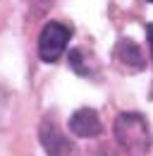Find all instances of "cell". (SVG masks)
I'll list each match as a JSON object with an SVG mask.
<instances>
[{"label": "cell", "mask_w": 153, "mask_h": 156, "mask_svg": "<svg viewBox=\"0 0 153 156\" xmlns=\"http://www.w3.org/2000/svg\"><path fill=\"white\" fill-rule=\"evenodd\" d=\"M113 58L117 60L124 70H129V72H141V70L146 67L144 55H141V48L129 39L117 41V46H115V51H113Z\"/></svg>", "instance_id": "5b68a950"}, {"label": "cell", "mask_w": 153, "mask_h": 156, "mask_svg": "<svg viewBox=\"0 0 153 156\" xmlns=\"http://www.w3.org/2000/svg\"><path fill=\"white\" fill-rule=\"evenodd\" d=\"M115 139L129 156H146L151 147V132L141 113H120L115 120Z\"/></svg>", "instance_id": "6da1fadb"}, {"label": "cell", "mask_w": 153, "mask_h": 156, "mask_svg": "<svg viewBox=\"0 0 153 156\" xmlns=\"http://www.w3.org/2000/svg\"><path fill=\"white\" fill-rule=\"evenodd\" d=\"M38 137H41V144H43L48 156H76L74 144L60 132V127L55 122L43 120L41 127H38Z\"/></svg>", "instance_id": "3957f363"}, {"label": "cell", "mask_w": 153, "mask_h": 156, "mask_svg": "<svg viewBox=\"0 0 153 156\" xmlns=\"http://www.w3.org/2000/svg\"><path fill=\"white\" fill-rule=\"evenodd\" d=\"M72 31L60 24V22H48L38 36V58L43 62H55L60 60V55L67 51V43H70Z\"/></svg>", "instance_id": "7a4b0ae2"}, {"label": "cell", "mask_w": 153, "mask_h": 156, "mask_svg": "<svg viewBox=\"0 0 153 156\" xmlns=\"http://www.w3.org/2000/svg\"><path fill=\"white\" fill-rule=\"evenodd\" d=\"M151 2H153V0H151Z\"/></svg>", "instance_id": "52a82bcc"}, {"label": "cell", "mask_w": 153, "mask_h": 156, "mask_svg": "<svg viewBox=\"0 0 153 156\" xmlns=\"http://www.w3.org/2000/svg\"><path fill=\"white\" fill-rule=\"evenodd\" d=\"M146 36H148V48H151V55H153V22L146 27Z\"/></svg>", "instance_id": "8992f818"}, {"label": "cell", "mask_w": 153, "mask_h": 156, "mask_svg": "<svg viewBox=\"0 0 153 156\" xmlns=\"http://www.w3.org/2000/svg\"><path fill=\"white\" fill-rule=\"evenodd\" d=\"M70 132L74 137H98L103 132L100 118L93 108H79L70 115Z\"/></svg>", "instance_id": "277c9868"}]
</instances>
